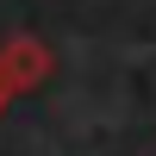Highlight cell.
Segmentation results:
<instances>
[{
    "label": "cell",
    "mask_w": 156,
    "mask_h": 156,
    "mask_svg": "<svg viewBox=\"0 0 156 156\" xmlns=\"http://www.w3.org/2000/svg\"><path fill=\"white\" fill-rule=\"evenodd\" d=\"M50 69H56V50H50L44 37L12 31L6 44H0V87H6V100H12V94H31V87H44Z\"/></svg>",
    "instance_id": "6da1fadb"
},
{
    "label": "cell",
    "mask_w": 156,
    "mask_h": 156,
    "mask_svg": "<svg viewBox=\"0 0 156 156\" xmlns=\"http://www.w3.org/2000/svg\"><path fill=\"white\" fill-rule=\"evenodd\" d=\"M0 112H6V87H0Z\"/></svg>",
    "instance_id": "7a4b0ae2"
}]
</instances>
